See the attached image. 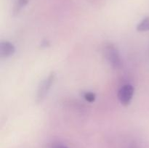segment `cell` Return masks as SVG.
I'll list each match as a JSON object with an SVG mask.
<instances>
[{
	"label": "cell",
	"instance_id": "1",
	"mask_svg": "<svg viewBox=\"0 0 149 148\" xmlns=\"http://www.w3.org/2000/svg\"><path fill=\"white\" fill-rule=\"evenodd\" d=\"M105 58L115 69H120L123 65L120 54L117 48L111 43H108L103 47Z\"/></svg>",
	"mask_w": 149,
	"mask_h": 148
},
{
	"label": "cell",
	"instance_id": "2",
	"mask_svg": "<svg viewBox=\"0 0 149 148\" xmlns=\"http://www.w3.org/2000/svg\"><path fill=\"white\" fill-rule=\"evenodd\" d=\"M55 78H56V75L55 73L52 72L41 83L38 88L37 94H36V102L38 103L42 102L44 99L47 95L48 92L55 82Z\"/></svg>",
	"mask_w": 149,
	"mask_h": 148
},
{
	"label": "cell",
	"instance_id": "3",
	"mask_svg": "<svg viewBox=\"0 0 149 148\" xmlns=\"http://www.w3.org/2000/svg\"><path fill=\"white\" fill-rule=\"evenodd\" d=\"M134 87L130 84L124 85L118 91V99L121 104L127 106L130 104L134 94Z\"/></svg>",
	"mask_w": 149,
	"mask_h": 148
},
{
	"label": "cell",
	"instance_id": "4",
	"mask_svg": "<svg viewBox=\"0 0 149 148\" xmlns=\"http://www.w3.org/2000/svg\"><path fill=\"white\" fill-rule=\"evenodd\" d=\"M15 52L14 44L7 41H3L0 44V55L1 57H9Z\"/></svg>",
	"mask_w": 149,
	"mask_h": 148
},
{
	"label": "cell",
	"instance_id": "5",
	"mask_svg": "<svg viewBox=\"0 0 149 148\" xmlns=\"http://www.w3.org/2000/svg\"><path fill=\"white\" fill-rule=\"evenodd\" d=\"M137 30L140 32H146L149 30V17H146L137 26Z\"/></svg>",
	"mask_w": 149,
	"mask_h": 148
},
{
	"label": "cell",
	"instance_id": "6",
	"mask_svg": "<svg viewBox=\"0 0 149 148\" xmlns=\"http://www.w3.org/2000/svg\"><path fill=\"white\" fill-rule=\"evenodd\" d=\"M28 1H29V0H17V2L15 4L14 10H13L14 14H18V12L20 11V10L28 4Z\"/></svg>",
	"mask_w": 149,
	"mask_h": 148
},
{
	"label": "cell",
	"instance_id": "7",
	"mask_svg": "<svg viewBox=\"0 0 149 148\" xmlns=\"http://www.w3.org/2000/svg\"><path fill=\"white\" fill-rule=\"evenodd\" d=\"M82 96L85 100H87L89 102H95L96 99L95 94L93 92H90V91H85V92L82 93Z\"/></svg>",
	"mask_w": 149,
	"mask_h": 148
},
{
	"label": "cell",
	"instance_id": "8",
	"mask_svg": "<svg viewBox=\"0 0 149 148\" xmlns=\"http://www.w3.org/2000/svg\"><path fill=\"white\" fill-rule=\"evenodd\" d=\"M47 148H68L65 145L61 143H49L47 145Z\"/></svg>",
	"mask_w": 149,
	"mask_h": 148
},
{
	"label": "cell",
	"instance_id": "9",
	"mask_svg": "<svg viewBox=\"0 0 149 148\" xmlns=\"http://www.w3.org/2000/svg\"><path fill=\"white\" fill-rule=\"evenodd\" d=\"M128 148H138V145H137L136 142H132V143H131L129 147H128Z\"/></svg>",
	"mask_w": 149,
	"mask_h": 148
}]
</instances>
